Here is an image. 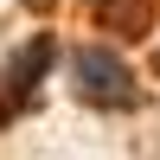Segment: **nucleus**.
<instances>
[{
    "label": "nucleus",
    "instance_id": "obj_1",
    "mask_svg": "<svg viewBox=\"0 0 160 160\" xmlns=\"http://www.w3.org/2000/svg\"><path fill=\"white\" fill-rule=\"evenodd\" d=\"M77 96L90 109H135V71L115 51H77Z\"/></svg>",
    "mask_w": 160,
    "mask_h": 160
},
{
    "label": "nucleus",
    "instance_id": "obj_3",
    "mask_svg": "<svg viewBox=\"0 0 160 160\" xmlns=\"http://www.w3.org/2000/svg\"><path fill=\"white\" fill-rule=\"evenodd\" d=\"M45 64H51V38H38L32 51H19V64H13V90H7V109H0L7 122H13V115L26 109V96L38 90V77H45Z\"/></svg>",
    "mask_w": 160,
    "mask_h": 160
},
{
    "label": "nucleus",
    "instance_id": "obj_4",
    "mask_svg": "<svg viewBox=\"0 0 160 160\" xmlns=\"http://www.w3.org/2000/svg\"><path fill=\"white\" fill-rule=\"evenodd\" d=\"M26 7H38V13H51V0H26Z\"/></svg>",
    "mask_w": 160,
    "mask_h": 160
},
{
    "label": "nucleus",
    "instance_id": "obj_2",
    "mask_svg": "<svg viewBox=\"0 0 160 160\" xmlns=\"http://www.w3.org/2000/svg\"><path fill=\"white\" fill-rule=\"evenodd\" d=\"M83 7L96 19V32H109V38H148L160 0H83Z\"/></svg>",
    "mask_w": 160,
    "mask_h": 160
}]
</instances>
